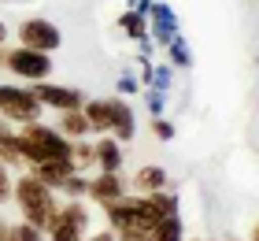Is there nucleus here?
<instances>
[{
	"label": "nucleus",
	"mask_w": 259,
	"mask_h": 241,
	"mask_svg": "<svg viewBox=\"0 0 259 241\" xmlns=\"http://www.w3.org/2000/svg\"><path fill=\"white\" fill-rule=\"evenodd\" d=\"M11 200L19 204L22 223L37 226V230H45V226H49V219L56 215V208H60V197H56V189L45 186L33 171L11 178Z\"/></svg>",
	"instance_id": "obj_1"
},
{
	"label": "nucleus",
	"mask_w": 259,
	"mask_h": 241,
	"mask_svg": "<svg viewBox=\"0 0 259 241\" xmlns=\"http://www.w3.org/2000/svg\"><path fill=\"white\" fill-rule=\"evenodd\" d=\"M15 141H19V163H26V167H37L45 160H56V156H70V137H63L56 126L37 123V119L22 123Z\"/></svg>",
	"instance_id": "obj_2"
},
{
	"label": "nucleus",
	"mask_w": 259,
	"mask_h": 241,
	"mask_svg": "<svg viewBox=\"0 0 259 241\" xmlns=\"http://www.w3.org/2000/svg\"><path fill=\"white\" fill-rule=\"evenodd\" d=\"M104 215H108V223L115 226V230H152L156 226V212H152L148 197H141V193H122V197H115L108 204H100Z\"/></svg>",
	"instance_id": "obj_3"
},
{
	"label": "nucleus",
	"mask_w": 259,
	"mask_h": 241,
	"mask_svg": "<svg viewBox=\"0 0 259 241\" xmlns=\"http://www.w3.org/2000/svg\"><path fill=\"white\" fill-rule=\"evenodd\" d=\"M85 234H89V208L78 197L60 204L45 226V241H85Z\"/></svg>",
	"instance_id": "obj_4"
},
{
	"label": "nucleus",
	"mask_w": 259,
	"mask_h": 241,
	"mask_svg": "<svg viewBox=\"0 0 259 241\" xmlns=\"http://www.w3.org/2000/svg\"><path fill=\"white\" fill-rule=\"evenodd\" d=\"M0 67H8L15 78H26V82H45L52 75L49 52H33V48H22V45L0 52Z\"/></svg>",
	"instance_id": "obj_5"
},
{
	"label": "nucleus",
	"mask_w": 259,
	"mask_h": 241,
	"mask_svg": "<svg viewBox=\"0 0 259 241\" xmlns=\"http://www.w3.org/2000/svg\"><path fill=\"white\" fill-rule=\"evenodd\" d=\"M37 115H41V100L33 96V89L0 82V119H8V123H33Z\"/></svg>",
	"instance_id": "obj_6"
},
{
	"label": "nucleus",
	"mask_w": 259,
	"mask_h": 241,
	"mask_svg": "<svg viewBox=\"0 0 259 241\" xmlns=\"http://www.w3.org/2000/svg\"><path fill=\"white\" fill-rule=\"evenodd\" d=\"M19 45L22 48H33V52H56V48L63 45V33L56 30V22L49 19H26L19 26Z\"/></svg>",
	"instance_id": "obj_7"
},
{
	"label": "nucleus",
	"mask_w": 259,
	"mask_h": 241,
	"mask_svg": "<svg viewBox=\"0 0 259 241\" xmlns=\"http://www.w3.org/2000/svg\"><path fill=\"white\" fill-rule=\"evenodd\" d=\"M33 96L41 100V108H56V112H74L85 104L81 89L74 86H52V82H33Z\"/></svg>",
	"instance_id": "obj_8"
},
{
	"label": "nucleus",
	"mask_w": 259,
	"mask_h": 241,
	"mask_svg": "<svg viewBox=\"0 0 259 241\" xmlns=\"http://www.w3.org/2000/svg\"><path fill=\"white\" fill-rule=\"evenodd\" d=\"M122 193H126V178L119 171H100L97 178H89V182H85V197L93 204H108L115 197H122Z\"/></svg>",
	"instance_id": "obj_9"
},
{
	"label": "nucleus",
	"mask_w": 259,
	"mask_h": 241,
	"mask_svg": "<svg viewBox=\"0 0 259 241\" xmlns=\"http://www.w3.org/2000/svg\"><path fill=\"white\" fill-rule=\"evenodd\" d=\"M30 171L37 175L45 186L60 189V186H63V178H70V175L78 171V167H74V160H70V156H56V160H45V163H37V167H30Z\"/></svg>",
	"instance_id": "obj_10"
},
{
	"label": "nucleus",
	"mask_w": 259,
	"mask_h": 241,
	"mask_svg": "<svg viewBox=\"0 0 259 241\" xmlns=\"http://www.w3.org/2000/svg\"><path fill=\"white\" fill-rule=\"evenodd\" d=\"M148 30H152V38L167 45L174 33H178V19H174V11L167 4H156L152 0V8H148Z\"/></svg>",
	"instance_id": "obj_11"
},
{
	"label": "nucleus",
	"mask_w": 259,
	"mask_h": 241,
	"mask_svg": "<svg viewBox=\"0 0 259 241\" xmlns=\"http://www.w3.org/2000/svg\"><path fill=\"white\" fill-rule=\"evenodd\" d=\"M134 108H130L122 96H111V137L119 141V145H126L130 137H134Z\"/></svg>",
	"instance_id": "obj_12"
},
{
	"label": "nucleus",
	"mask_w": 259,
	"mask_h": 241,
	"mask_svg": "<svg viewBox=\"0 0 259 241\" xmlns=\"http://www.w3.org/2000/svg\"><path fill=\"white\" fill-rule=\"evenodd\" d=\"M81 115H85L89 130L111 134V100H85V104H81Z\"/></svg>",
	"instance_id": "obj_13"
},
{
	"label": "nucleus",
	"mask_w": 259,
	"mask_h": 241,
	"mask_svg": "<svg viewBox=\"0 0 259 241\" xmlns=\"http://www.w3.org/2000/svg\"><path fill=\"white\" fill-rule=\"evenodd\" d=\"M134 189L141 193V197H148V193H156V189H167V171L156 163H148V167H137V175H134Z\"/></svg>",
	"instance_id": "obj_14"
},
{
	"label": "nucleus",
	"mask_w": 259,
	"mask_h": 241,
	"mask_svg": "<svg viewBox=\"0 0 259 241\" xmlns=\"http://www.w3.org/2000/svg\"><path fill=\"white\" fill-rule=\"evenodd\" d=\"M148 241H185V226H182V215H163L156 219V226L148 230Z\"/></svg>",
	"instance_id": "obj_15"
},
{
	"label": "nucleus",
	"mask_w": 259,
	"mask_h": 241,
	"mask_svg": "<svg viewBox=\"0 0 259 241\" xmlns=\"http://www.w3.org/2000/svg\"><path fill=\"white\" fill-rule=\"evenodd\" d=\"M93 152H97V167L100 171H122V149L115 137H104L100 145H93Z\"/></svg>",
	"instance_id": "obj_16"
},
{
	"label": "nucleus",
	"mask_w": 259,
	"mask_h": 241,
	"mask_svg": "<svg viewBox=\"0 0 259 241\" xmlns=\"http://www.w3.org/2000/svg\"><path fill=\"white\" fill-rule=\"evenodd\" d=\"M60 130L63 137H70V141H78V137H85L89 134V123H85V115H81V108H74V112H63V119H60Z\"/></svg>",
	"instance_id": "obj_17"
},
{
	"label": "nucleus",
	"mask_w": 259,
	"mask_h": 241,
	"mask_svg": "<svg viewBox=\"0 0 259 241\" xmlns=\"http://www.w3.org/2000/svg\"><path fill=\"white\" fill-rule=\"evenodd\" d=\"M119 26H122L134 41H145V38H148V15H141V11H134V8L119 19Z\"/></svg>",
	"instance_id": "obj_18"
},
{
	"label": "nucleus",
	"mask_w": 259,
	"mask_h": 241,
	"mask_svg": "<svg viewBox=\"0 0 259 241\" xmlns=\"http://www.w3.org/2000/svg\"><path fill=\"white\" fill-rule=\"evenodd\" d=\"M167 56H170V67H193V48L185 45L182 33H174L167 41Z\"/></svg>",
	"instance_id": "obj_19"
},
{
	"label": "nucleus",
	"mask_w": 259,
	"mask_h": 241,
	"mask_svg": "<svg viewBox=\"0 0 259 241\" xmlns=\"http://www.w3.org/2000/svg\"><path fill=\"white\" fill-rule=\"evenodd\" d=\"M148 204H152V212H156V219H163V215H174V212H178V197H174L170 189H156V193H148Z\"/></svg>",
	"instance_id": "obj_20"
},
{
	"label": "nucleus",
	"mask_w": 259,
	"mask_h": 241,
	"mask_svg": "<svg viewBox=\"0 0 259 241\" xmlns=\"http://www.w3.org/2000/svg\"><path fill=\"white\" fill-rule=\"evenodd\" d=\"M8 241H45V230H37L30 223H15L8 226Z\"/></svg>",
	"instance_id": "obj_21"
},
{
	"label": "nucleus",
	"mask_w": 259,
	"mask_h": 241,
	"mask_svg": "<svg viewBox=\"0 0 259 241\" xmlns=\"http://www.w3.org/2000/svg\"><path fill=\"white\" fill-rule=\"evenodd\" d=\"M85 182H89V178H81V175L74 171L70 178H63V186H60V193H67L70 200H74V197H85Z\"/></svg>",
	"instance_id": "obj_22"
},
{
	"label": "nucleus",
	"mask_w": 259,
	"mask_h": 241,
	"mask_svg": "<svg viewBox=\"0 0 259 241\" xmlns=\"http://www.w3.org/2000/svg\"><path fill=\"white\" fill-rule=\"evenodd\" d=\"M152 134H156L159 141H174V126L163 115H156V119H152Z\"/></svg>",
	"instance_id": "obj_23"
},
{
	"label": "nucleus",
	"mask_w": 259,
	"mask_h": 241,
	"mask_svg": "<svg viewBox=\"0 0 259 241\" xmlns=\"http://www.w3.org/2000/svg\"><path fill=\"white\" fill-rule=\"evenodd\" d=\"M11 200V175H8V167L0 163V204Z\"/></svg>",
	"instance_id": "obj_24"
},
{
	"label": "nucleus",
	"mask_w": 259,
	"mask_h": 241,
	"mask_svg": "<svg viewBox=\"0 0 259 241\" xmlns=\"http://www.w3.org/2000/svg\"><path fill=\"white\" fill-rule=\"evenodd\" d=\"M115 241H148L145 230H115Z\"/></svg>",
	"instance_id": "obj_25"
},
{
	"label": "nucleus",
	"mask_w": 259,
	"mask_h": 241,
	"mask_svg": "<svg viewBox=\"0 0 259 241\" xmlns=\"http://www.w3.org/2000/svg\"><path fill=\"white\" fill-rule=\"evenodd\" d=\"M148 108H152V115H163V93L148 89Z\"/></svg>",
	"instance_id": "obj_26"
},
{
	"label": "nucleus",
	"mask_w": 259,
	"mask_h": 241,
	"mask_svg": "<svg viewBox=\"0 0 259 241\" xmlns=\"http://www.w3.org/2000/svg\"><path fill=\"white\" fill-rule=\"evenodd\" d=\"M119 93H122V96H130V93H137V78H130V75H122V78H119Z\"/></svg>",
	"instance_id": "obj_27"
},
{
	"label": "nucleus",
	"mask_w": 259,
	"mask_h": 241,
	"mask_svg": "<svg viewBox=\"0 0 259 241\" xmlns=\"http://www.w3.org/2000/svg\"><path fill=\"white\" fill-rule=\"evenodd\" d=\"M85 241H115V234H111V230H100V234H93V237H85Z\"/></svg>",
	"instance_id": "obj_28"
},
{
	"label": "nucleus",
	"mask_w": 259,
	"mask_h": 241,
	"mask_svg": "<svg viewBox=\"0 0 259 241\" xmlns=\"http://www.w3.org/2000/svg\"><path fill=\"white\" fill-rule=\"evenodd\" d=\"M0 241H8V226L4 223H0Z\"/></svg>",
	"instance_id": "obj_29"
},
{
	"label": "nucleus",
	"mask_w": 259,
	"mask_h": 241,
	"mask_svg": "<svg viewBox=\"0 0 259 241\" xmlns=\"http://www.w3.org/2000/svg\"><path fill=\"white\" fill-rule=\"evenodd\" d=\"M0 4H22V0H0Z\"/></svg>",
	"instance_id": "obj_30"
},
{
	"label": "nucleus",
	"mask_w": 259,
	"mask_h": 241,
	"mask_svg": "<svg viewBox=\"0 0 259 241\" xmlns=\"http://www.w3.org/2000/svg\"><path fill=\"white\" fill-rule=\"evenodd\" d=\"M4 33H8V30H4V22H0V41H4Z\"/></svg>",
	"instance_id": "obj_31"
}]
</instances>
